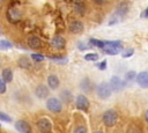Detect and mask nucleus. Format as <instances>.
Instances as JSON below:
<instances>
[{"label":"nucleus","instance_id":"nucleus-1","mask_svg":"<svg viewBox=\"0 0 148 133\" xmlns=\"http://www.w3.org/2000/svg\"><path fill=\"white\" fill-rule=\"evenodd\" d=\"M102 50L106 54H111V56L118 54L123 50V42L121 40H105Z\"/></svg>","mask_w":148,"mask_h":133},{"label":"nucleus","instance_id":"nucleus-2","mask_svg":"<svg viewBox=\"0 0 148 133\" xmlns=\"http://www.w3.org/2000/svg\"><path fill=\"white\" fill-rule=\"evenodd\" d=\"M102 119H103V123H104L108 127H112V126L116 125V123H117V120H118V114H117L116 110L109 109V110H106V111L103 113Z\"/></svg>","mask_w":148,"mask_h":133},{"label":"nucleus","instance_id":"nucleus-3","mask_svg":"<svg viewBox=\"0 0 148 133\" xmlns=\"http://www.w3.org/2000/svg\"><path fill=\"white\" fill-rule=\"evenodd\" d=\"M96 93H97L98 97L102 98V99L109 98L111 96V94H112V89L110 87V83H108V82H101L97 86V88H96Z\"/></svg>","mask_w":148,"mask_h":133},{"label":"nucleus","instance_id":"nucleus-4","mask_svg":"<svg viewBox=\"0 0 148 133\" xmlns=\"http://www.w3.org/2000/svg\"><path fill=\"white\" fill-rule=\"evenodd\" d=\"M46 108L53 113H59L62 110V103L57 97H50L46 101Z\"/></svg>","mask_w":148,"mask_h":133},{"label":"nucleus","instance_id":"nucleus-5","mask_svg":"<svg viewBox=\"0 0 148 133\" xmlns=\"http://www.w3.org/2000/svg\"><path fill=\"white\" fill-rule=\"evenodd\" d=\"M7 20L10 22V23H17L20 20H21V17H22V14H21V12L17 9V8H15V7H10L8 10H7Z\"/></svg>","mask_w":148,"mask_h":133},{"label":"nucleus","instance_id":"nucleus-6","mask_svg":"<svg viewBox=\"0 0 148 133\" xmlns=\"http://www.w3.org/2000/svg\"><path fill=\"white\" fill-rule=\"evenodd\" d=\"M36 126L39 130V132H42V133H50L51 130H52V125H51L50 120L46 119V118L38 119L37 123H36Z\"/></svg>","mask_w":148,"mask_h":133},{"label":"nucleus","instance_id":"nucleus-7","mask_svg":"<svg viewBox=\"0 0 148 133\" xmlns=\"http://www.w3.org/2000/svg\"><path fill=\"white\" fill-rule=\"evenodd\" d=\"M110 87L112 91H121L125 87V82L119 77V76H112L110 80Z\"/></svg>","mask_w":148,"mask_h":133},{"label":"nucleus","instance_id":"nucleus-8","mask_svg":"<svg viewBox=\"0 0 148 133\" xmlns=\"http://www.w3.org/2000/svg\"><path fill=\"white\" fill-rule=\"evenodd\" d=\"M89 106H90V103H89L88 98L84 95H79L76 97V108L79 110H82V111L87 112L89 110Z\"/></svg>","mask_w":148,"mask_h":133},{"label":"nucleus","instance_id":"nucleus-9","mask_svg":"<svg viewBox=\"0 0 148 133\" xmlns=\"http://www.w3.org/2000/svg\"><path fill=\"white\" fill-rule=\"evenodd\" d=\"M15 128L20 132V133H32V130H31V126L28 121L25 120H17L15 123Z\"/></svg>","mask_w":148,"mask_h":133},{"label":"nucleus","instance_id":"nucleus-10","mask_svg":"<svg viewBox=\"0 0 148 133\" xmlns=\"http://www.w3.org/2000/svg\"><path fill=\"white\" fill-rule=\"evenodd\" d=\"M65 44H66L65 38H64L62 36H60V35L54 36V37L52 38V40H51V45H52L54 49H57V50L64 49V47H65Z\"/></svg>","mask_w":148,"mask_h":133},{"label":"nucleus","instance_id":"nucleus-11","mask_svg":"<svg viewBox=\"0 0 148 133\" xmlns=\"http://www.w3.org/2000/svg\"><path fill=\"white\" fill-rule=\"evenodd\" d=\"M49 93H50L49 88H47L46 86H44V84H39V86H37V88L35 89V95H36L38 98H40V99L46 98V97L49 96Z\"/></svg>","mask_w":148,"mask_h":133},{"label":"nucleus","instance_id":"nucleus-12","mask_svg":"<svg viewBox=\"0 0 148 133\" xmlns=\"http://www.w3.org/2000/svg\"><path fill=\"white\" fill-rule=\"evenodd\" d=\"M136 83L141 88H148V72H141L136 75Z\"/></svg>","mask_w":148,"mask_h":133},{"label":"nucleus","instance_id":"nucleus-13","mask_svg":"<svg viewBox=\"0 0 148 133\" xmlns=\"http://www.w3.org/2000/svg\"><path fill=\"white\" fill-rule=\"evenodd\" d=\"M27 43L29 45V47L36 50V49H39L42 46V40L37 37V36H29L28 39H27Z\"/></svg>","mask_w":148,"mask_h":133},{"label":"nucleus","instance_id":"nucleus-14","mask_svg":"<svg viewBox=\"0 0 148 133\" xmlns=\"http://www.w3.org/2000/svg\"><path fill=\"white\" fill-rule=\"evenodd\" d=\"M69 31L72 34H80L83 31V24L80 21H73L69 24Z\"/></svg>","mask_w":148,"mask_h":133},{"label":"nucleus","instance_id":"nucleus-15","mask_svg":"<svg viewBox=\"0 0 148 133\" xmlns=\"http://www.w3.org/2000/svg\"><path fill=\"white\" fill-rule=\"evenodd\" d=\"M80 88L84 91V93H90L94 89V84L89 79H83L80 82Z\"/></svg>","mask_w":148,"mask_h":133},{"label":"nucleus","instance_id":"nucleus-16","mask_svg":"<svg viewBox=\"0 0 148 133\" xmlns=\"http://www.w3.org/2000/svg\"><path fill=\"white\" fill-rule=\"evenodd\" d=\"M47 84H49V88H51L53 90L57 89L59 87V79H58V76L54 75V74L49 75V77H47Z\"/></svg>","mask_w":148,"mask_h":133},{"label":"nucleus","instance_id":"nucleus-17","mask_svg":"<svg viewBox=\"0 0 148 133\" xmlns=\"http://www.w3.org/2000/svg\"><path fill=\"white\" fill-rule=\"evenodd\" d=\"M60 97H61V99H62L64 102H66V103H69V102H72V99H73L72 93H71L69 90H67V89H64V90L60 93Z\"/></svg>","mask_w":148,"mask_h":133},{"label":"nucleus","instance_id":"nucleus-18","mask_svg":"<svg viewBox=\"0 0 148 133\" xmlns=\"http://www.w3.org/2000/svg\"><path fill=\"white\" fill-rule=\"evenodd\" d=\"M2 80L7 83V82H10L13 80V72L10 68H5L2 71Z\"/></svg>","mask_w":148,"mask_h":133},{"label":"nucleus","instance_id":"nucleus-19","mask_svg":"<svg viewBox=\"0 0 148 133\" xmlns=\"http://www.w3.org/2000/svg\"><path fill=\"white\" fill-rule=\"evenodd\" d=\"M18 66H20L21 68H25V69H28V68H30L31 62L28 60V58H25V57H21V58L18 59Z\"/></svg>","mask_w":148,"mask_h":133},{"label":"nucleus","instance_id":"nucleus-20","mask_svg":"<svg viewBox=\"0 0 148 133\" xmlns=\"http://www.w3.org/2000/svg\"><path fill=\"white\" fill-rule=\"evenodd\" d=\"M13 47V44L8 40H0V50H8V49H12Z\"/></svg>","mask_w":148,"mask_h":133},{"label":"nucleus","instance_id":"nucleus-21","mask_svg":"<svg viewBox=\"0 0 148 133\" xmlns=\"http://www.w3.org/2000/svg\"><path fill=\"white\" fill-rule=\"evenodd\" d=\"M127 133H142V132H141V128H140L139 126L132 124V125L128 126V128H127Z\"/></svg>","mask_w":148,"mask_h":133},{"label":"nucleus","instance_id":"nucleus-22","mask_svg":"<svg viewBox=\"0 0 148 133\" xmlns=\"http://www.w3.org/2000/svg\"><path fill=\"white\" fill-rule=\"evenodd\" d=\"M134 79H136V74L134 71H128L126 74H125V80L126 81H133Z\"/></svg>","mask_w":148,"mask_h":133},{"label":"nucleus","instance_id":"nucleus-23","mask_svg":"<svg viewBox=\"0 0 148 133\" xmlns=\"http://www.w3.org/2000/svg\"><path fill=\"white\" fill-rule=\"evenodd\" d=\"M84 59L88 60V61H95L98 59V54L97 53H88L84 56Z\"/></svg>","mask_w":148,"mask_h":133},{"label":"nucleus","instance_id":"nucleus-24","mask_svg":"<svg viewBox=\"0 0 148 133\" xmlns=\"http://www.w3.org/2000/svg\"><path fill=\"white\" fill-rule=\"evenodd\" d=\"M90 43H91L94 46H97V47H101V49L104 46V42H103V40H99V39L91 38V39H90Z\"/></svg>","mask_w":148,"mask_h":133},{"label":"nucleus","instance_id":"nucleus-25","mask_svg":"<svg viewBox=\"0 0 148 133\" xmlns=\"http://www.w3.org/2000/svg\"><path fill=\"white\" fill-rule=\"evenodd\" d=\"M31 59H32L34 61H36V62H40V61H43V60L45 59V57H44L43 54L34 53V54H31Z\"/></svg>","mask_w":148,"mask_h":133},{"label":"nucleus","instance_id":"nucleus-26","mask_svg":"<svg viewBox=\"0 0 148 133\" xmlns=\"http://www.w3.org/2000/svg\"><path fill=\"white\" fill-rule=\"evenodd\" d=\"M50 59L52 60V61H54V62H57V64H66V61H67V58H59V57H50Z\"/></svg>","mask_w":148,"mask_h":133},{"label":"nucleus","instance_id":"nucleus-27","mask_svg":"<svg viewBox=\"0 0 148 133\" xmlns=\"http://www.w3.org/2000/svg\"><path fill=\"white\" fill-rule=\"evenodd\" d=\"M0 119L3 120V121H6V123H10L12 121V118L7 113H5V112H0Z\"/></svg>","mask_w":148,"mask_h":133},{"label":"nucleus","instance_id":"nucleus-28","mask_svg":"<svg viewBox=\"0 0 148 133\" xmlns=\"http://www.w3.org/2000/svg\"><path fill=\"white\" fill-rule=\"evenodd\" d=\"M74 133H87V127H86L84 125H79V126L75 128Z\"/></svg>","mask_w":148,"mask_h":133},{"label":"nucleus","instance_id":"nucleus-29","mask_svg":"<svg viewBox=\"0 0 148 133\" xmlns=\"http://www.w3.org/2000/svg\"><path fill=\"white\" fill-rule=\"evenodd\" d=\"M133 53H134V50H133V49H127V50H125V51L121 53V56H123L124 58H127V57H131Z\"/></svg>","mask_w":148,"mask_h":133},{"label":"nucleus","instance_id":"nucleus-30","mask_svg":"<svg viewBox=\"0 0 148 133\" xmlns=\"http://www.w3.org/2000/svg\"><path fill=\"white\" fill-rule=\"evenodd\" d=\"M6 91V82L0 79V94H3Z\"/></svg>","mask_w":148,"mask_h":133},{"label":"nucleus","instance_id":"nucleus-31","mask_svg":"<svg viewBox=\"0 0 148 133\" xmlns=\"http://www.w3.org/2000/svg\"><path fill=\"white\" fill-rule=\"evenodd\" d=\"M98 68H99V69H105V68H106V60H103V61L98 65Z\"/></svg>","mask_w":148,"mask_h":133},{"label":"nucleus","instance_id":"nucleus-32","mask_svg":"<svg viewBox=\"0 0 148 133\" xmlns=\"http://www.w3.org/2000/svg\"><path fill=\"white\" fill-rule=\"evenodd\" d=\"M141 16L142 17H148V7L142 12V14H141Z\"/></svg>","mask_w":148,"mask_h":133},{"label":"nucleus","instance_id":"nucleus-33","mask_svg":"<svg viewBox=\"0 0 148 133\" xmlns=\"http://www.w3.org/2000/svg\"><path fill=\"white\" fill-rule=\"evenodd\" d=\"M106 0H94V2L95 3H97V5H101V3H104Z\"/></svg>","mask_w":148,"mask_h":133},{"label":"nucleus","instance_id":"nucleus-34","mask_svg":"<svg viewBox=\"0 0 148 133\" xmlns=\"http://www.w3.org/2000/svg\"><path fill=\"white\" fill-rule=\"evenodd\" d=\"M145 119H146V121L148 123V109H147V111L145 112Z\"/></svg>","mask_w":148,"mask_h":133},{"label":"nucleus","instance_id":"nucleus-35","mask_svg":"<svg viewBox=\"0 0 148 133\" xmlns=\"http://www.w3.org/2000/svg\"><path fill=\"white\" fill-rule=\"evenodd\" d=\"M94 133H103L102 131H96V132H94Z\"/></svg>","mask_w":148,"mask_h":133}]
</instances>
